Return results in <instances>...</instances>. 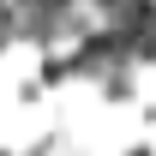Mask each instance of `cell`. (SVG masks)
<instances>
[{
	"instance_id": "6da1fadb",
	"label": "cell",
	"mask_w": 156,
	"mask_h": 156,
	"mask_svg": "<svg viewBox=\"0 0 156 156\" xmlns=\"http://www.w3.org/2000/svg\"><path fill=\"white\" fill-rule=\"evenodd\" d=\"M24 12H66V6H72V0H18Z\"/></svg>"
},
{
	"instance_id": "7a4b0ae2",
	"label": "cell",
	"mask_w": 156,
	"mask_h": 156,
	"mask_svg": "<svg viewBox=\"0 0 156 156\" xmlns=\"http://www.w3.org/2000/svg\"><path fill=\"white\" fill-rule=\"evenodd\" d=\"M132 156H150V150H132Z\"/></svg>"
}]
</instances>
